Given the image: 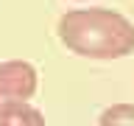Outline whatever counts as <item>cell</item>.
I'll return each instance as SVG.
<instances>
[{
	"label": "cell",
	"mask_w": 134,
	"mask_h": 126,
	"mask_svg": "<svg viewBox=\"0 0 134 126\" xmlns=\"http://www.w3.org/2000/svg\"><path fill=\"white\" fill-rule=\"evenodd\" d=\"M0 126H48L45 115L31 104H20L6 112H0Z\"/></svg>",
	"instance_id": "3"
},
{
	"label": "cell",
	"mask_w": 134,
	"mask_h": 126,
	"mask_svg": "<svg viewBox=\"0 0 134 126\" xmlns=\"http://www.w3.org/2000/svg\"><path fill=\"white\" fill-rule=\"evenodd\" d=\"M39 84V73L25 59H8L0 65V112L28 104Z\"/></svg>",
	"instance_id": "2"
},
{
	"label": "cell",
	"mask_w": 134,
	"mask_h": 126,
	"mask_svg": "<svg viewBox=\"0 0 134 126\" xmlns=\"http://www.w3.org/2000/svg\"><path fill=\"white\" fill-rule=\"evenodd\" d=\"M56 31L78 56L120 59L134 50V23L112 8H73L59 17Z\"/></svg>",
	"instance_id": "1"
},
{
	"label": "cell",
	"mask_w": 134,
	"mask_h": 126,
	"mask_svg": "<svg viewBox=\"0 0 134 126\" xmlns=\"http://www.w3.org/2000/svg\"><path fill=\"white\" fill-rule=\"evenodd\" d=\"M100 126H134V104H112L100 112Z\"/></svg>",
	"instance_id": "4"
}]
</instances>
